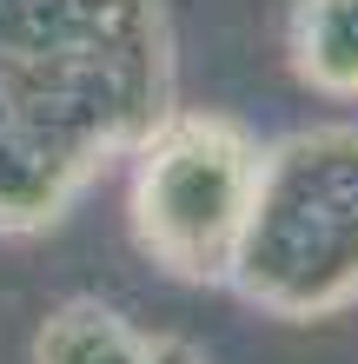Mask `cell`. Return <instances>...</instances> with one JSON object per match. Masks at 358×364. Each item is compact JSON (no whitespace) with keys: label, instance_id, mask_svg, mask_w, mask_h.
<instances>
[{"label":"cell","instance_id":"obj_1","mask_svg":"<svg viewBox=\"0 0 358 364\" xmlns=\"http://www.w3.org/2000/svg\"><path fill=\"white\" fill-rule=\"evenodd\" d=\"M153 0H0V225H40L159 119Z\"/></svg>","mask_w":358,"mask_h":364},{"label":"cell","instance_id":"obj_2","mask_svg":"<svg viewBox=\"0 0 358 364\" xmlns=\"http://www.w3.org/2000/svg\"><path fill=\"white\" fill-rule=\"evenodd\" d=\"M233 278L252 305L279 318H312L358 298V133L285 139L259 159V192L239 239Z\"/></svg>","mask_w":358,"mask_h":364},{"label":"cell","instance_id":"obj_3","mask_svg":"<svg viewBox=\"0 0 358 364\" xmlns=\"http://www.w3.org/2000/svg\"><path fill=\"white\" fill-rule=\"evenodd\" d=\"M252 192H259V153L226 119H166L146 133L133 173V225L139 245L179 278H233Z\"/></svg>","mask_w":358,"mask_h":364},{"label":"cell","instance_id":"obj_4","mask_svg":"<svg viewBox=\"0 0 358 364\" xmlns=\"http://www.w3.org/2000/svg\"><path fill=\"white\" fill-rule=\"evenodd\" d=\"M33 364H146V345L126 331V318L93 305V298H73L60 305L33 338Z\"/></svg>","mask_w":358,"mask_h":364},{"label":"cell","instance_id":"obj_5","mask_svg":"<svg viewBox=\"0 0 358 364\" xmlns=\"http://www.w3.org/2000/svg\"><path fill=\"white\" fill-rule=\"evenodd\" d=\"M299 73L325 93H358V0H299Z\"/></svg>","mask_w":358,"mask_h":364},{"label":"cell","instance_id":"obj_6","mask_svg":"<svg viewBox=\"0 0 358 364\" xmlns=\"http://www.w3.org/2000/svg\"><path fill=\"white\" fill-rule=\"evenodd\" d=\"M146 364H206L199 345H186V338H153L146 345Z\"/></svg>","mask_w":358,"mask_h":364}]
</instances>
